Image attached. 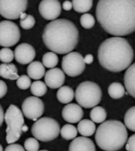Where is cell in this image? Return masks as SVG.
<instances>
[{"label": "cell", "mask_w": 135, "mask_h": 151, "mask_svg": "<svg viewBox=\"0 0 135 151\" xmlns=\"http://www.w3.org/2000/svg\"><path fill=\"white\" fill-rule=\"evenodd\" d=\"M96 18L109 34L127 36L135 31V0H99Z\"/></svg>", "instance_id": "obj_1"}, {"label": "cell", "mask_w": 135, "mask_h": 151, "mask_svg": "<svg viewBox=\"0 0 135 151\" xmlns=\"http://www.w3.org/2000/svg\"><path fill=\"white\" fill-rule=\"evenodd\" d=\"M100 65L111 72H121L130 67L134 60V51L127 40L122 37L108 38L98 50Z\"/></svg>", "instance_id": "obj_2"}, {"label": "cell", "mask_w": 135, "mask_h": 151, "mask_svg": "<svg viewBox=\"0 0 135 151\" xmlns=\"http://www.w3.org/2000/svg\"><path fill=\"white\" fill-rule=\"evenodd\" d=\"M78 38L77 28L67 19H55L48 23L42 35L46 47L60 55L73 51L78 45Z\"/></svg>", "instance_id": "obj_3"}, {"label": "cell", "mask_w": 135, "mask_h": 151, "mask_svg": "<svg viewBox=\"0 0 135 151\" xmlns=\"http://www.w3.org/2000/svg\"><path fill=\"white\" fill-rule=\"evenodd\" d=\"M95 138L99 147L103 150H119L128 139L126 127L118 120L104 121L98 127Z\"/></svg>", "instance_id": "obj_4"}, {"label": "cell", "mask_w": 135, "mask_h": 151, "mask_svg": "<svg viewBox=\"0 0 135 151\" xmlns=\"http://www.w3.org/2000/svg\"><path fill=\"white\" fill-rule=\"evenodd\" d=\"M23 115L22 111L15 104H10L6 111L4 119L7 126L6 129V139L8 144L14 143L20 139L24 125Z\"/></svg>", "instance_id": "obj_5"}, {"label": "cell", "mask_w": 135, "mask_h": 151, "mask_svg": "<svg viewBox=\"0 0 135 151\" xmlns=\"http://www.w3.org/2000/svg\"><path fill=\"white\" fill-rule=\"evenodd\" d=\"M75 100L80 106L85 109H90L97 106L101 101L102 90L95 82H81L78 86L75 93Z\"/></svg>", "instance_id": "obj_6"}, {"label": "cell", "mask_w": 135, "mask_h": 151, "mask_svg": "<svg viewBox=\"0 0 135 151\" xmlns=\"http://www.w3.org/2000/svg\"><path fill=\"white\" fill-rule=\"evenodd\" d=\"M31 132L33 137L39 141H53L60 134V125L54 119L42 117L33 124Z\"/></svg>", "instance_id": "obj_7"}, {"label": "cell", "mask_w": 135, "mask_h": 151, "mask_svg": "<svg viewBox=\"0 0 135 151\" xmlns=\"http://www.w3.org/2000/svg\"><path fill=\"white\" fill-rule=\"evenodd\" d=\"M62 69L69 77H76L85 70L84 58L79 52H68L62 59Z\"/></svg>", "instance_id": "obj_8"}, {"label": "cell", "mask_w": 135, "mask_h": 151, "mask_svg": "<svg viewBox=\"0 0 135 151\" xmlns=\"http://www.w3.org/2000/svg\"><path fill=\"white\" fill-rule=\"evenodd\" d=\"M20 29L15 22L6 20L0 22V46L12 47L19 41Z\"/></svg>", "instance_id": "obj_9"}, {"label": "cell", "mask_w": 135, "mask_h": 151, "mask_svg": "<svg viewBox=\"0 0 135 151\" xmlns=\"http://www.w3.org/2000/svg\"><path fill=\"white\" fill-rule=\"evenodd\" d=\"M27 5L28 0H0V14L6 19H18Z\"/></svg>", "instance_id": "obj_10"}, {"label": "cell", "mask_w": 135, "mask_h": 151, "mask_svg": "<svg viewBox=\"0 0 135 151\" xmlns=\"http://www.w3.org/2000/svg\"><path fill=\"white\" fill-rule=\"evenodd\" d=\"M44 103L38 97H29L22 104V111L27 119L36 121L44 113Z\"/></svg>", "instance_id": "obj_11"}, {"label": "cell", "mask_w": 135, "mask_h": 151, "mask_svg": "<svg viewBox=\"0 0 135 151\" xmlns=\"http://www.w3.org/2000/svg\"><path fill=\"white\" fill-rule=\"evenodd\" d=\"M38 9L41 17L45 20H55L61 13V5L58 0H42Z\"/></svg>", "instance_id": "obj_12"}, {"label": "cell", "mask_w": 135, "mask_h": 151, "mask_svg": "<svg viewBox=\"0 0 135 151\" xmlns=\"http://www.w3.org/2000/svg\"><path fill=\"white\" fill-rule=\"evenodd\" d=\"M36 56L34 47L29 44L23 43L18 45L15 50V58L20 64H28L33 62Z\"/></svg>", "instance_id": "obj_13"}, {"label": "cell", "mask_w": 135, "mask_h": 151, "mask_svg": "<svg viewBox=\"0 0 135 151\" xmlns=\"http://www.w3.org/2000/svg\"><path fill=\"white\" fill-rule=\"evenodd\" d=\"M65 72L59 68H51L45 74V82L50 89H59L65 81Z\"/></svg>", "instance_id": "obj_14"}, {"label": "cell", "mask_w": 135, "mask_h": 151, "mask_svg": "<svg viewBox=\"0 0 135 151\" xmlns=\"http://www.w3.org/2000/svg\"><path fill=\"white\" fill-rule=\"evenodd\" d=\"M83 116V111L79 104H68L62 110V117L70 124L80 122Z\"/></svg>", "instance_id": "obj_15"}, {"label": "cell", "mask_w": 135, "mask_h": 151, "mask_svg": "<svg viewBox=\"0 0 135 151\" xmlns=\"http://www.w3.org/2000/svg\"><path fill=\"white\" fill-rule=\"evenodd\" d=\"M69 150L72 151H95V146L92 140L88 139L86 136L75 137V139H73L69 145Z\"/></svg>", "instance_id": "obj_16"}, {"label": "cell", "mask_w": 135, "mask_h": 151, "mask_svg": "<svg viewBox=\"0 0 135 151\" xmlns=\"http://www.w3.org/2000/svg\"><path fill=\"white\" fill-rule=\"evenodd\" d=\"M124 84L128 93L135 98V63L126 70L124 74Z\"/></svg>", "instance_id": "obj_17"}, {"label": "cell", "mask_w": 135, "mask_h": 151, "mask_svg": "<svg viewBox=\"0 0 135 151\" xmlns=\"http://www.w3.org/2000/svg\"><path fill=\"white\" fill-rule=\"evenodd\" d=\"M27 74L32 79H41L45 74V66L39 61L31 62L27 67Z\"/></svg>", "instance_id": "obj_18"}, {"label": "cell", "mask_w": 135, "mask_h": 151, "mask_svg": "<svg viewBox=\"0 0 135 151\" xmlns=\"http://www.w3.org/2000/svg\"><path fill=\"white\" fill-rule=\"evenodd\" d=\"M0 77L5 79L17 80L19 78L17 67L14 63H2L0 65Z\"/></svg>", "instance_id": "obj_19"}, {"label": "cell", "mask_w": 135, "mask_h": 151, "mask_svg": "<svg viewBox=\"0 0 135 151\" xmlns=\"http://www.w3.org/2000/svg\"><path fill=\"white\" fill-rule=\"evenodd\" d=\"M95 122L90 119H81L77 126L78 132L83 136H91L95 132Z\"/></svg>", "instance_id": "obj_20"}, {"label": "cell", "mask_w": 135, "mask_h": 151, "mask_svg": "<svg viewBox=\"0 0 135 151\" xmlns=\"http://www.w3.org/2000/svg\"><path fill=\"white\" fill-rule=\"evenodd\" d=\"M75 93L71 87L65 86L59 88L57 93V97L58 101L62 104H69L74 98Z\"/></svg>", "instance_id": "obj_21"}, {"label": "cell", "mask_w": 135, "mask_h": 151, "mask_svg": "<svg viewBox=\"0 0 135 151\" xmlns=\"http://www.w3.org/2000/svg\"><path fill=\"white\" fill-rule=\"evenodd\" d=\"M108 93L113 99H120L125 95V88L119 82H113L108 87Z\"/></svg>", "instance_id": "obj_22"}, {"label": "cell", "mask_w": 135, "mask_h": 151, "mask_svg": "<svg viewBox=\"0 0 135 151\" xmlns=\"http://www.w3.org/2000/svg\"><path fill=\"white\" fill-rule=\"evenodd\" d=\"M91 119L96 124H102L107 119V111L103 107H94L90 113Z\"/></svg>", "instance_id": "obj_23"}, {"label": "cell", "mask_w": 135, "mask_h": 151, "mask_svg": "<svg viewBox=\"0 0 135 151\" xmlns=\"http://www.w3.org/2000/svg\"><path fill=\"white\" fill-rule=\"evenodd\" d=\"M73 9L78 13H87L91 9L93 0H73Z\"/></svg>", "instance_id": "obj_24"}, {"label": "cell", "mask_w": 135, "mask_h": 151, "mask_svg": "<svg viewBox=\"0 0 135 151\" xmlns=\"http://www.w3.org/2000/svg\"><path fill=\"white\" fill-rule=\"evenodd\" d=\"M78 130L75 126L72 124H65L60 129V134L63 139L66 140H71L74 139L77 136Z\"/></svg>", "instance_id": "obj_25"}, {"label": "cell", "mask_w": 135, "mask_h": 151, "mask_svg": "<svg viewBox=\"0 0 135 151\" xmlns=\"http://www.w3.org/2000/svg\"><path fill=\"white\" fill-rule=\"evenodd\" d=\"M30 91L36 97H42L47 92V85L41 81H35L31 84Z\"/></svg>", "instance_id": "obj_26"}, {"label": "cell", "mask_w": 135, "mask_h": 151, "mask_svg": "<svg viewBox=\"0 0 135 151\" xmlns=\"http://www.w3.org/2000/svg\"><path fill=\"white\" fill-rule=\"evenodd\" d=\"M59 59L56 52H50L45 53L42 57V63L47 68H53L58 64Z\"/></svg>", "instance_id": "obj_27"}, {"label": "cell", "mask_w": 135, "mask_h": 151, "mask_svg": "<svg viewBox=\"0 0 135 151\" xmlns=\"http://www.w3.org/2000/svg\"><path fill=\"white\" fill-rule=\"evenodd\" d=\"M126 127L129 130L135 131V106L130 108L125 114L124 117Z\"/></svg>", "instance_id": "obj_28"}, {"label": "cell", "mask_w": 135, "mask_h": 151, "mask_svg": "<svg viewBox=\"0 0 135 151\" xmlns=\"http://www.w3.org/2000/svg\"><path fill=\"white\" fill-rule=\"evenodd\" d=\"M35 25V18L32 15L22 13L20 15V25L24 29H30Z\"/></svg>", "instance_id": "obj_29"}, {"label": "cell", "mask_w": 135, "mask_h": 151, "mask_svg": "<svg viewBox=\"0 0 135 151\" xmlns=\"http://www.w3.org/2000/svg\"><path fill=\"white\" fill-rule=\"evenodd\" d=\"M95 18L90 14H83L80 17V24L84 29H91L95 25Z\"/></svg>", "instance_id": "obj_30"}, {"label": "cell", "mask_w": 135, "mask_h": 151, "mask_svg": "<svg viewBox=\"0 0 135 151\" xmlns=\"http://www.w3.org/2000/svg\"><path fill=\"white\" fill-rule=\"evenodd\" d=\"M14 57H15V53L10 48L4 47L3 49L0 50V61H2L3 63H8L12 62Z\"/></svg>", "instance_id": "obj_31"}, {"label": "cell", "mask_w": 135, "mask_h": 151, "mask_svg": "<svg viewBox=\"0 0 135 151\" xmlns=\"http://www.w3.org/2000/svg\"><path fill=\"white\" fill-rule=\"evenodd\" d=\"M24 147L27 151H38L40 145L36 138H29L24 142Z\"/></svg>", "instance_id": "obj_32"}, {"label": "cell", "mask_w": 135, "mask_h": 151, "mask_svg": "<svg viewBox=\"0 0 135 151\" xmlns=\"http://www.w3.org/2000/svg\"><path fill=\"white\" fill-rule=\"evenodd\" d=\"M17 86L21 89H27L31 86V80L30 76L27 75H22L19 76L17 79Z\"/></svg>", "instance_id": "obj_33"}, {"label": "cell", "mask_w": 135, "mask_h": 151, "mask_svg": "<svg viewBox=\"0 0 135 151\" xmlns=\"http://www.w3.org/2000/svg\"><path fill=\"white\" fill-rule=\"evenodd\" d=\"M5 150L7 151H24L25 150V147H23L22 145L17 143H10L9 144V146L5 149Z\"/></svg>", "instance_id": "obj_34"}, {"label": "cell", "mask_w": 135, "mask_h": 151, "mask_svg": "<svg viewBox=\"0 0 135 151\" xmlns=\"http://www.w3.org/2000/svg\"><path fill=\"white\" fill-rule=\"evenodd\" d=\"M126 150L130 151H135V134L129 138L126 146Z\"/></svg>", "instance_id": "obj_35"}, {"label": "cell", "mask_w": 135, "mask_h": 151, "mask_svg": "<svg viewBox=\"0 0 135 151\" xmlns=\"http://www.w3.org/2000/svg\"><path fill=\"white\" fill-rule=\"evenodd\" d=\"M7 92V86L5 82L0 80V98H3Z\"/></svg>", "instance_id": "obj_36"}, {"label": "cell", "mask_w": 135, "mask_h": 151, "mask_svg": "<svg viewBox=\"0 0 135 151\" xmlns=\"http://www.w3.org/2000/svg\"><path fill=\"white\" fill-rule=\"evenodd\" d=\"M73 7V3H71L70 1H68V0H67V1H65V2H64V3H63V9H64L65 10H67V11H68V10H70Z\"/></svg>", "instance_id": "obj_37"}, {"label": "cell", "mask_w": 135, "mask_h": 151, "mask_svg": "<svg viewBox=\"0 0 135 151\" xmlns=\"http://www.w3.org/2000/svg\"><path fill=\"white\" fill-rule=\"evenodd\" d=\"M93 60H94V58H93L92 55L88 54L84 57V62H85L86 64H91V63H92Z\"/></svg>", "instance_id": "obj_38"}, {"label": "cell", "mask_w": 135, "mask_h": 151, "mask_svg": "<svg viewBox=\"0 0 135 151\" xmlns=\"http://www.w3.org/2000/svg\"><path fill=\"white\" fill-rule=\"evenodd\" d=\"M4 117H5V114H4V111H3V109L0 104V127L2 126L3 121L5 120L4 119Z\"/></svg>", "instance_id": "obj_39"}, {"label": "cell", "mask_w": 135, "mask_h": 151, "mask_svg": "<svg viewBox=\"0 0 135 151\" xmlns=\"http://www.w3.org/2000/svg\"><path fill=\"white\" fill-rule=\"evenodd\" d=\"M27 131H28V127L24 124V125H23L22 127V132H26Z\"/></svg>", "instance_id": "obj_40"}, {"label": "cell", "mask_w": 135, "mask_h": 151, "mask_svg": "<svg viewBox=\"0 0 135 151\" xmlns=\"http://www.w3.org/2000/svg\"><path fill=\"white\" fill-rule=\"evenodd\" d=\"M2 150H3V146L0 145V151H2Z\"/></svg>", "instance_id": "obj_41"}]
</instances>
